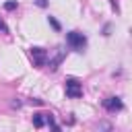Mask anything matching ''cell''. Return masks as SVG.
<instances>
[{
	"label": "cell",
	"instance_id": "6",
	"mask_svg": "<svg viewBox=\"0 0 132 132\" xmlns=\"http://www.w3.org/2000/svg\"><path fill=\"white\" fill-rule=\"evenodd\" d=\"M62 58H64V52H58V56H56L54 60H50V68H52V70H56V68H58V64L62 62Z\"/></svg>",
	"mask_w": 132,
	"mask_h": 132
},
{
	"label": "cell",
	"instance_id": "11",
	"mask_svg": "<svg viewBox=\"0 0 132 132\" xmlns=\"http://www.w3.org/2000/svg\"><path fill=\"white\" fill-rule=\"evenodd\" d=\"M6 31H8V29H6V25H4L2 19H0V33H6Z\"/></svg>",
	"mask_w": 132,
	"mask_h": 132
},
{
	"label": "cell",
	"instance_id": "8",
	"mask_svg": "<svg viewBox=\"0 0 132 132\" xmlns=\"http://www.w3.org/2000/svg\"><path fill=\"white\" fill-rule=\"evenodd\" d=\"M47 23H50V25H52V27H54L56 31H60V23H58V21H56L54 16H47Z\"/></svg>",
	"mask_w": 132,
	"mask_h": 132
},
{
	"label": "cell",
	"instance_id": "10",
	"mask_svg": "<svg viewBox=\"0 0 132 132\" xmlns=\"http://www.w3.org/2000/svg\"><path fill=\"white\" fill-rule=\"evenodd\" d=\"M35 4H37L39 8H45V6H47V0H35Z\"/></svg>",
	"mask_w": 132,
	"mask_h": 132
},
{
	"label": "cell",
	"instance_id": "5",
	"mask_svg": "<svg viewBox=\"0 0 132 132\" xmlns=\"http://www.w3.org/2000/svg\"><path fill=\"white\" fill-rule=\"evenodd\" d=\"M33 126H35V128H43V126H45L43 113H35V116H33Z\"/></svg>",
	"mask_w": 132,
	"mask_h": 132
},
{
	"label": "cell",
	"instance_id": "4",
	"mask_svg": "<svg viewBox=\"0 0 132 132\" xmlns=\"http://www.w3.org/2000/svg\"><path fill=\"white\" fill-rule=\"evenodd\" d=\"M103 107H105V111L116 113V111H120L124 107V103H122L120 97H107V99H103Z\"/></svg>",
	"mask_w": 132,
	"mask_h": 132
},
{
	"label": "cell",
	"instance_id": "9",
	"mask_svg": "<svg viewBox=\"0 0 132 132\" xmlns=\"http://www.w3.org/2000/svg\"><path fill=\"white\" fill-rule=\"evenodd\" d=\"M97 130H111V124L109 122H99L97 124Z\"/></svg>",
	"mask_w": 132,
	"mask_h": 132
},
{
	"label": "cell",
	"instance_id": "3",
	"mask_svg": "<svg viewBox=\"0 0 132 132\" xmlns=\"http://www.w3.org/2000/svg\"><path fill=\"white\" fill-rule=\"evenodd\" d=\"M29 54H31V60H33L35 66H39V68L45 66V62H47V52H45L43 47H37V45H35V47L29 50Z\"/></svg>",
	"mask_w": 132,
	"mask_h": 132
},
{
	"label": "cell",
	"instance_id": "7",
	"mask_svg": "<svg viewBox=\"0 0 132 132\" xmlns=\"http://www.w3.org/2000/svg\"><path fill=\"white\" fill-rule=\"evenodd\" d=\"M16 8V0H8V2H4V10H14Z\"/></svg>",
	"mask_w": 132,
	"mask_h": 132
},
{
	"label": "cell",
	"instance_id": "2",
	"mask_svg": "<svg viewBox=\"0 0 132 132\" xmlns=\"http://www.w3.org/2000/svg\"><path fill=\"white\" fill-rule=\"evenodd\" d=\"M64 89H66V97H70V99H78L82 95V85L76 78H68L66 85H64Z\"/></svg>",
	"mask_w": 132,
	"mask_h": 132
},
{
	"label": "cell",
	"instance_id": "1",
	"mask_svg": "<svg viewBox=\"0 0 132 132\" xmlns=\"http://www.w3.org/2000/svg\"><path fill=\"white\" fill-rule=\"evenodd\" d=\"M66 43H68L70 50L82 52V50L87 47V37H85L82 33H78V31H70V33L66 35Z\"/></svg>",
	"mask_w": 132,
	"mask_h": 132
}]
</instances>
